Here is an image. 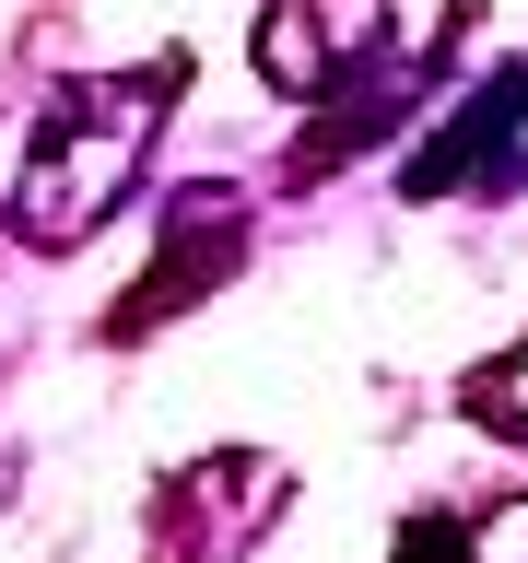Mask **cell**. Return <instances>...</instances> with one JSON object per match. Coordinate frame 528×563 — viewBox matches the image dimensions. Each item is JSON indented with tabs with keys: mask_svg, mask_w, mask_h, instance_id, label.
I'll return each instance as SVG.
<instances>
[{
	"mask_svg": "<svg viewBox=\"0 0 528 563\" xmlns=\"http://www.w3.org/2000/svg\"><path fill=\"white\" fill-rule=\"evenodd\" d=\"M470 422H493L505 446H528V341L505 352V364H482V376H470Z\"/></svg>",
	"mask_w": 528,
	"mask_h": 563,
	"instance_id": "8992f818",
	"label": "cell"
},
{
	"mask_svg": "<svg viewBox=\"0 0 528 563\" xmlns=\"http://www.w3.org/2000/svg\"><path fill=\"white\" fill-rule=\"evenodd\" d=\"M399 563H528V493H482L458 517H411Z\"/></svg>",
	"mask_w": 528,
	"mask_h": 563,
	"instance_id": "5b68a950",
	"label": "cell"
},
{
	"mask_svg": "<svg viewBox=\"0 0 528 563\" xmlns=\"http://www.w3.org/2000/svg\"><path fill=\"white\" fill-rule=\"evenodd\" d=\"M176 82H188V59H153L130 70V82H70V95H47V118H35L24 141V176H12V235L24 246H82L106 223V211L130 200L141 153H153V130H165Z\"/></svg>",
	"mask_w": 528,
	"mask_h": 563,
	"instance_id": "6da1fadb",
	"label": "cell"
},
{
	"mask_svg": "<svg viewBox=\"0 0 528 563\" xmlns=\"http://www.w3.org/2000/svg\"><path fill=\"white\" fill-rule=\"evenodd\" d=\"M282 505H294V470L235 446V457H188V470L153 493V528H165V563H235Z\"/></svg>",
	"mask_w": 528,
	"mask_h": 563,
	"instance_id": "7a4b0ae2",
	"label": "cell"
},
{
	"mask_svg": "<svg viewBox=\"0 0 528 563\" xmlns=\"http://www.w3.org/2000/svg\"><path fill=\"white\" fill-rule=\"evenodd\" d=\"M387 35H399V0H271L258 70H271V95H317L329 70H364Z\"/></svg>",
	"mask_w": 528,
	"mask_h": 563,
	"instance_id": "3957f363",
	"label": "cell"
},
{
	"mask_svg": "<svg viewBox=\"0 0 528 563\" xmlns=\"http://www.w3.org/2000/svg\"><path fill=\"white\" fill-rule=\"evenodd\" d=\"M235 246H246V211H235V200H211V188H200V200H176V235H165V258L141 271V294H130V306L106 317V341H141V329H165L176 306H200L211 282L235 271Z\"/></svg>",
	"mask_w": 528,
	"mask_h": 563,
	"instance_id": "277c9868",
	"label": "cell"
}]
</instances>
